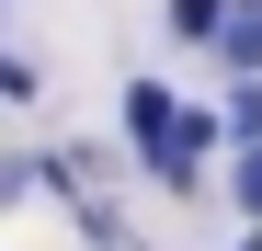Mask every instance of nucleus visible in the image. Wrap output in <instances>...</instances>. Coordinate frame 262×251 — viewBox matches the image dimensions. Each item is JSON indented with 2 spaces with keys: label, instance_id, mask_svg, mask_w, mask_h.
Wrapping results in <instances>:
<instances>
[{
  "label": "nucleus",
  "instance_id": "7ed1b4c3",
  "mask_svg": "<svg viewBox=\"0 0 262 251\" xmlns=\"http://www.w3.org/2000/svg\"><path fill=\"white\" fill-rule=\"evenodd\" d=\"M228 149H262V80H228V114H216Z\"/></svg>",
  "mask_w": 262,
  "mask_h": 251
},
{
  "label": "nucleus",
  "instance_id": "423d86ee",
  "mask_svg": "<svg viewBox=\"0 0 262 251\" xmlns=\"http://www.w3.org/2000/svg\"><path fill=\"white\" fill-rule=\"evenodd\" d=\"M251 251H262V240H251Z\"/></svg>",
  "mask_w": 262,
  "mask_h": 251
},
{
  "label": "nucleus",
  "instance_id": "f03ea898",
  "mask_svg": "<svg viewBox=\"0 0 262 251\" xmlns=\"http://www.w3.org/2000/svg\"><path fill=\"white\" fill-rule=\"evenodd\" d=\"M216 57H228V80H262V0H228V23H216Z\"/></svg>",
  "mask_w": 262,
  "mask_h": 251
},
{
  "label": "nucleus",
  "instance_id": "20e7f679",
  "mask_svg": "<svg viewBox=\"0 0 262 251\" xmlns=\"http://www.w3.org/2000/svg\"><path fill=\"white\" fill-rule=\"evenodd\" d=\"M216 23H228V0H171V34L183 46H216Z\"/></svg>",
  "mask_w": 262,
  "mask_h": 251
},
{
  "label": "nucleus",
  "instance_id": "f257e3e1",
  "mask_svg": "<svg viewBox=\"0 0 262 251\" xmlns=\"http://www.w3.org/2000/svg\"><path fill=\"white\" fill-rule=\"evenodd\" d=\"M125 137H137V160L183 194L205 172V149H216V103H183V92H160V80H125Z\"/></svg>",
  "mask_w": 262,
  "mask_h": 251
},
{
  "label": "nucleus",
  "instance_id": "39448f33",
  "mask_svg": "<svg viewBox=\"0 0 262 251\" xmlns=\"http://www.w3.org/2000/svg\"><path fill=\"white\" fill-rule=\"evenodd\" d=\"M228 205H239V217H262V149H239V160H228Z\"/></svg>",
  "mask_w": 262,
  "mask_h": 251
}]
</instances>
